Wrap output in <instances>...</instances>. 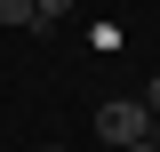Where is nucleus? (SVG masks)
Masks as SVG:
<instances>
[{"label": "nucleus", "instance_id": "obj_1", "mask_svg": "<svg viewBox=\"0 0 160 152\" xmlns=\"http://www.w3.org/2000/svg\"><path fill=\"white\" fill-rule=\"evenodd\" d=\"M144 128H152L144 96H104V104H96V136H104V144H136Z\"/></svg>", "mask_w": 160, "mask_h": 152}, {"label": "nucleus", "instance_id": "obj_4", "mask_svg": "<svg viewBox=\"0 0 160 152\" xmlns=\"http://www.w3.org/2000/svg\"><path fill=\"white\" fill-rule=\"evenodd\" d=\"M144 112H160V80H152V88H144Z\"/></svg>", "mask_w": 160, "mask_h": 152}, {"label": "nucleus", "instance_id": "obj_2", "mask_svg": "<svg viewBox=\"0 0 160 152\" xmlns=\"http://www.w3.org/2000/svg\"><path fill=\"white\" fill-rule=\"evenodd\" d=\"M72 16V0H32V24H64Z\"/></svg>", "mask_w": 160, "mask_h": 152}, {"label": "nucleus", "instance_id": "obj_3", "mask_svg": "<svg viewBox=\"0 0 160 152\" xmlns=\"http://www.w3.org/2000/svg\"><path fill=\"white\" fill-rule=\"evenodd\" d=\"M0 24H32V0H0Z\"/></svg>", "mask_w": 160, "mask_h": 152}]
</instances>
